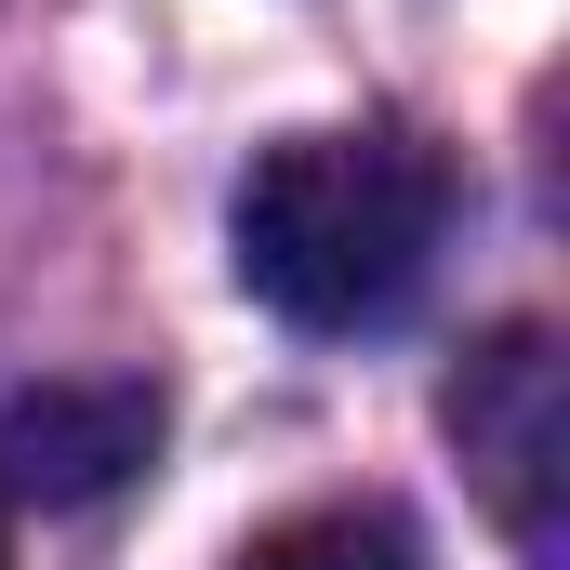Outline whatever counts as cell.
Segmentation results:
<instances>
[{
    "instance_id": "6da1fadb",
    "label": "cell",
    "mask_w": 570,
    "mask_h": 570,
    "mask_svg": "<svg viewBox=\"0 0 570 570\" xmlns=\"http://www.w3.org/2000/svg\"><path fill=\"white\" fill-rule=\"evenodd\" d=\"M464 173L412 120H332V134L253 146L226 199V266L292 332H385L451 253Z\"/></svg>"
},
{
    "instance_id": "277c9868",
    "label": "cell",
    "mask_w": 570,
    "mask_h": 570,
    "mask_svg": "<svg viewBox=\"0 0 570 570\" xmlns=\"http://www.w3.org/2000/svg\"><path fill=\"white\" fill-rule=\"evenodd\" d=\"M226 570H425V544H412L385 504H305L279 531H253Z\"/></svg>"
},
{
    "instance_id": "3957f363",
    "label": "cell",
    "mask_w": 570,
    "mask_h": 570,
    "mask_svg": "<svg viewBox=\"0 0 570 570\" xmlns=\"http://www.w3.org/2000/svg\"><path fill=\"white\" fill-rule=\"evenodd\" d=\"M159 451V385L146 372H80V385H27L0 412V491L27 504H94Z\"/></svg>"
},
{
    "instance_id": "7a4b0ae2",
    "label": "cell",
    "mask_w": 570,
    "mask_h": 570,
    "mask_svg": "<svg viewBox=\"0 0 570 570\" xmlns=\"http://www.w3.org/2000/svg\"><path fill=\"white\" fill-rule=\"evenodd\" d=\"M438 425L464 451L478 504L504 518V544L531 570L570 558V372H558V332L544 318H504L464 345V372L438 385Z\"/></svg>"
},
{
    "instance_id": "5b68a950",
    "label": "cell",
    "mask_w": 570,
    "mask_h": 570,
    "mask_svg": "<svg viewBox=\"0 0 570 570\" xmlns=\"http://www.w3.org/2000/svg\"><path fill=\"white\" fill-rule=\"evenodd\" d=\"M0 570H13V518H0Z\"/></svg>"
}]
</instances>
